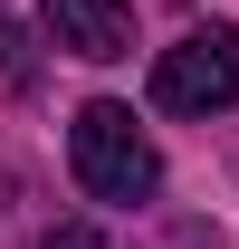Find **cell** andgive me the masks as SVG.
I'll return each mask as SVG.
<instances>
[{
	"instance_id": "6da1fadb",
	"label": "cell",
	"mask_w": 239,
	"mask_h": 249,
	"mask_svg": "<svg viewBox=\"0 0 239 249\" xmlns=\"http://www.w3.org/2000/svg\"><path fill=\"white\" fill-rule=\"evenodd\" d=\"M67 163H77V182H86L96 201H144V192L163 182V154L144 144L134 106H115V96L77 106V124H67Z\"/></svg>"
},
{
	"instance_id": "277c9868",
	"label": "cell",
	"mask_w": 239,
	"mask_h": 249,
	"mask_svg": "<svg viewBox=\"0 0 239 249\" xmlns=\"http://www.w3.org/2000/svg\"><path fill=\"white\" fill-rule=\"evenodd\" d=\"M48 249H105V240H96L86 220H67V230H48Z\"/></svg>"
},
{
	"instance_id": "3957f363",
	"label": "cell",
	"mask_w": 239,
	"mask_h": 249,
	"mask_svg": "<svg viewBox=\"0 0 239 249\" xmlns=\"http://www.w3.org/2000/svg\"><path fill=\"white\" fill-rule=\"evenodd\" d=\"M38 19H48V38H58L67 58H134V10L124 0H38Z\"/></svg>"
},
{
	"instance_id": "7a4b0ae2",
	"label": "cell",
	"mask_w": 239,
	"mask_h": 249,
	"mask_svg": "<svg viewBox=\"0 0 239 249\" xmlns=\"http://www.w3.org/2000/svg\"><path fill=\"white\" fill-rule=\"evenodd\" d=\"M153 106L163 115H230L239 106V29H182L153 58Z\"/></svg>"
}]
</instances>
